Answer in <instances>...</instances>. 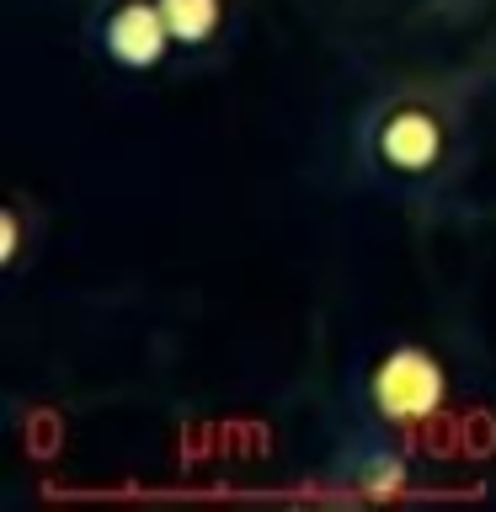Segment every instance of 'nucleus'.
<instances>
[{
	"instance_id": "obj_1",
	"label": "nucleus",
	"mask_w": 496,
	"mask_h": 512,
	"mask_svg": "<svg viewBox=\"0 0 496 512\" xmlns=\"http://www.w3.org/2000/svg\"><path fill=\"white\" fill-rule=\"evenodd\" d=\"M352 160H358L363 182L379 187L384 198L411 203V208H432L464 176L470 123H464L459 102L443 86L406 80V86L379 91L358 112Z\"/></svg>"
},
{
	"instance_id": "obj_2",
	"label": "nucleus",
	"mask_w": 496,
	"mask_h": 512,
	"mask_svg": "<svg viewBox=\"0 0 496 512\" xmlns=\"http://www.w3.org/2000/svg\"><path fill=\"white\" fill-rule=\"evenodd\" d=\"M358 400H363L368 422L411 438L416 427L438 422V411L448 400V368L438 363V352L422 347V342H384L374 358L363 363Z\"/></svg>"
},
{
	"instance_id": "obj_3",
	"label": "nucleus",
	"mask_w": 496,
	"mask_h": 512,
	"mask_svg": "<svg viewBox=\"0 0 496 512\" xmlns=\"http://www.w3.org/2000/svg\"><path fill=\"white\" fill-rule=\"evenodd\" d=\"M86 43L118 80H160L182 70L160 0H86Z\"/></svg>"
},
{
	"instance_id": "obj_4",
	"label": "nucleus",
	"mask_w": 496,
	"mask_h": 512,
	"mask_svg": "<svg viewBox=\"0 0 496 512\" xmlns=\"http://www.w3.org/2000/svg\"><path fill=\"white\" fill-rule=\"evenodd\" d=\"M326 486L352 496V502H395V496H411L416 491V464H411L406 438L363 416V422L347 427L342 443H336V454L326 464Z\"/></svg>"
},
{
	"instance_id": "obj_5",
	"label": "nucleus",
	"mask_w": 496,
	"mask_h": 512,
	"mask_svg": "<svg viewBox=\"0 0 496 512\" xmlns=\"http://www.w3.org/2000/svg\"><path fill=\"white\" fill-rule=\"evenodd\" d=\"M160 11H166L182 70L214 64L235 43V27H240V0H160Z\"/></svg>"
},
{
	"instance_id": "obj_6",
	"label": "nucleus",
	"mask_w": 496,
	"mask_h": 512,
	"mask_svg": "<svg viewBox=\"0 0 496 512\" xmlns=\"http://www.w3.org/2000/svg\"><path fill=\"white\" fill-rule=\"evenodd\" d=\"M27 198H6V214H0V230H6V262H0V272H6V283L11 278H22V267L32 262L27 256Z\"/></svg>"
}]
</instances>
